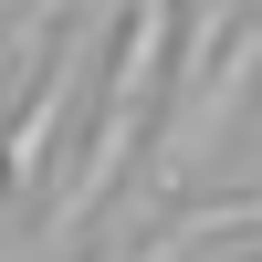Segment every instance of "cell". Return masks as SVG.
<instances>
[{
  "label": "cell",
  "instance_id": "6da1fadb",
  "mask_svg": "<svg viewBox=\"0 0 262 262\" xmlns=\"http://www.w3.org/2000/svg\"><path fill=\"white\" fill-rule=\"evenodd\" d=\"M168 42H179V0H137V32H126V42H116V63H105L95 147H84L74 189H63V200H53V221H42V252H63V242H74V231L105 210V200H116L126 158H137V126H147V105L168 95Z\"/></svg>",
  "mask_w": 262,
  "mask_h": 262
},
{
  "label": "cell",
  "instance_id": "7a4b0ae2",
  "mask_svg": "<svg viewBox=\"0 0 262 262\" xmlns=\"http://www.w3.org/2000/svg\"><path fill=\"white\" fill-rule=\"evenodd\" d=\"M84 53H95V32H74V42H63V53H53V74L32 84V105L11 116V137H0V179H11V189H32V179H42V158H53V126H63V105H74Z\"/></svg>",
  "mask_w": 262,
  "mask_h": 262
},
{
  "label": "cell",
  "instance_id": "3957f363",
  "mask_svg": "<svg viewBox=\"0 0 262 262\" xmlns=\"http://www.w3.org/2000/svg\"><path fill=\"white\" fill-rule=\"evenodd\" d=\"M210 231H252V189H242V200H221V210H179L158 242H137V252H116V262H179V252H200Z\"/></svg>",
  "mask_w": 262,
  "mask_h": 262
}]
</instances>
